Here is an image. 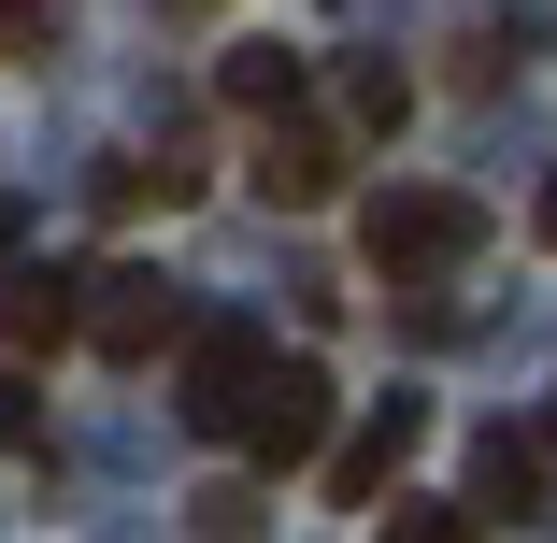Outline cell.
I'll return each instance as SVG.
<instances>
[{
  "label": "cell",
  "mask_w": 557,
  "mask_h": 543,
  "mask_svg": "<svg viewBox=\"0 0 557 543\" xmlns=\"http://www.w3.org/2000/svg\"><path fill=\"white\" fill-rule=\"evenodd\" d=\"M358 244H372L386 286H429V272H458V258L486 244V200H472V186H372V200H358Z\"/></svg>",
  "instance_id": "obj_1"
},
{
  "label": "cell",
  "mask_w": 557,
  "mask_h": 543,
  "mask_svg": "<svg viewBox=\"0 0 557 543\" xmlns=\"http://www.w3.org/2000/svg\"><path fill=\"white\" fill-rule=\"evenodd\" d=\"M72 330L115 358V372H144V358H172V330H186V300L144 272V258H115V272H72Z\"/></svg>",
  "instance_id": "obj_2"
},
{
  "label": "cell",
  "mask_w": 557,
  "mask_h": 543,
  "mask_svg": "<svg viewBox=\"0 0 557 543\" xmlns=\"http://www.w3.org/2000/svg\"><path fill=\"white\" fill-rule=\"evenodd\" d=\"M230 444L258 458V472H314V444H329V372L314 358H258V386H244V415H230Z\"/></svg>",
  "instance_id": "obj_3"
},
{
  "label": "cell",
  "mask_w": 557,
  "mask_h": 543,
  "mask_svg": "<svg viewBox=\"0 0 557 543\" xmlns=\"http://www.w3.org/2000/svg\"><path fill=\"white\" fill-rule=\"evenodd\" d=\"M344 172H358L344 129H314L300 100H286V115H258V200H272V214H329V200H344Z\"/></svg>",
  "instance_id": "obj_4"
},
{
  "label": "cell",
  "mask_w": 557,
  "mask_h": 543,
  "mask_svg": "<svg viewBox=\"0 0 557 543\" xmlns=\"http://www.w3.org/2000/svg\"><path fill=\"white\" fill-rule=\"evenodd\" d=\"M172 358H186V415H200V429L244 415V386H258V330H244V314H186Z\"/></svg>",
  "instance_id": "obj_5"
},
{
  "label": "cell",
  "mask_w": 557,
  "mask_h": 543,
  "mask_svg": "<svg viewBox=\"0 0 557 543\" xmlns=\"http://www.w3.org/2000/svg\"><path fill=\"white\" fill-rule=\"evenodd\" d=\"M414 444H429V400H400V386H386V400L344 429V444H314V458H329V501H372V486H386Z\"/></svg>",
  "instance_id": "obj_6"
},
{
  "label": "cell",
  "mask_w": 557,
  "mask_h": 543,
  "mask_svg": "<svg viewBox=\"0 0 557 543\" xmlns=\"http://www.w3.org/2000/svg\"><path fill=\"white\" fill-rule=\"evenodd\" d=\"M72 344V272H0V358H58Z\"/></svg>",
  "instance_id": "obj_7"
},
{
  "label": "cell",
  "mask_w": 557,
  "mask_h": 543,
  "mask_svg": "<svg viewBox=\"0 0 557 543\" xmlns=\"http://www.w3.org/2000/svg\"><path fill=\"white\" fill-rule=\"evenodd\" d=\"M529 501H543V444H529V429H486V444H472V529L529 515Z\"/></svg>",
  "instance_id": "obj_8"
},
{
  "label": "cell",
  "mask_w": 557,
  "mask_h": 543,
  "mask_svg": "<svg viewBox=\"0 0 557 543\" xmlns=\"http://www.w3.org/2000/svg\"><path fill=\"white\" fill-rule=\"evenodd\" d=\"M300 86H314V72H300L286 44H244V58H214V100H230V115H286Z\"/></svg>",
  "instance_id": "obj_9"
},
{
  "label": "cell",
  "mask_w": 557,
  "mask_h": 543,
  "mask_svg": "<svg viewBox=\"0 0 557 543\" xmlns=\"http://www.w3.org/2000/svg\"><path fill=\"white\" fill-rule=\"evenodd\" d=\"M372 501H386V543H458V529H472V501H429V486H400V472H386Z\"/></svg>",
  "instance_id": "obj_10"
},
{
  "label": "cell",
  "mask_w": 557,
  "mask_h": 543,
  "mask_svg": "<svg viewBox=\"0 0 557 543\" xmlns=\"http://www.w3.org/2000/svg\"><path fill=\"white\" fill-rule=\"evenodd\" d=\"M72 44V0H0V58H15V72H44Z\"/></svg>",
  "instance_id": "obj_11"
},
{
  "label": "cell",
  "mask_w": 557,
  "mask_h": 543,
  "mask_svg": "<svg viewBox=\"0 0 557 543\" xmlns=\"http://www.w3.org/2000/svg\"><path fill=\"white\" fill-rule=\"evenodd\" d=\"M186 529H214V543H244V529H272V501H258V486H200V501H186Z\"/></svg>",
  "instance_id": "obj_12"
},
{
  "label": "cell",
  "mask_w": 557,
  "mask_h": 543,
  "mask_svg": "<svg viewBox=\"0 0 557 543\" xmlns=\"http://www.w3.org/2000/svg\"><path fill=\"white\" fill-rule=\"evenodd\" d=\"M0 444H15V458L44 444V386H29V358H0Z\"/></svg>",
  "instance_id": "obj_13"
},
{
  "label": "cell",
  "mask_w": 557,
  "mask_h": 543,
  "mask_svg": "<svg viewBox=\"0 0 557 543\" xmlns=\"http://www.w3.org/2000/svg\"><path fill=\"white\" fill-rule=\"evenodd\" d=\"M344 100H358V129H400V115H414V86H400V72H386V58H372V72H358V86H344Z\"/></svg>",
  "instance_id": "obj_14"
},
{
  "label": "cell",
  "mask_w": 557,
  "mask_h": 543,
  "mask_svg": "<svg viewBox=\"0 0 557 543\" xmlns=\"http://www.w3.org/2000/svg\"><path fill=\"white\" fill-rule=\"evenodd\" d=\"M543 258H557V172H543Z\"/></svg>",
  "instance_id": "obj_15"
},
{
  "label": "cell",
  "mask_w": 557,
  "mask_h": 543,
  "mask_svg": "<svg viewBox=\"0 0 557 543\" xmlns=\"http://www.w3.org/2000/svg\"><path fill=\"white\" fill-rule=\"evenodd\" d=\"M15 230H29V214H15V200H0V258H15Z\"/></svg>",
  "instance_id": "obj_16"
},
{
  "label": "cell",
  "mask_w": 557,
  "mask_h": 543,
  "mask_svg": "<svg viewBox=\"0 0 557 543\" xmlns=\"http://www.w3.org/2000/svg\"><path fill=\"white\" fill-rule=\"evenodd\" d=\"M543 458H557V415H543Z\"/></svg>",
  "instance_id": "obj_17"
}]
</instances>
